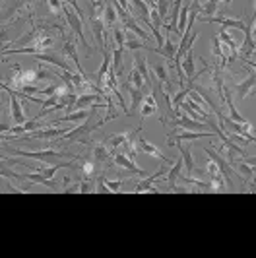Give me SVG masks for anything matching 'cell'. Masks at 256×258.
Returning a JSON list of instances; mask_svg holds the SVG:
<instances>
[{"instance_id":"e0dca14e","label":"cell","mask_w":256,"mask_h":258,"mask_svg":"<svg viewBox=\"0 0 256 258\" xmlns=\"http://www.w3.org/2000/svg\"><path fill=\"white\" fill-rule=\"evenodd\" d=\"M163 173H165V169L161 167V169H159L158 173H154V175H150V177H146V179L142 180V182H140L138 186L134 188V192H136V194H140V192H148V190H152V192H159V190H158V186H154V182H156V179H159V177H161Z\"/></svg>"},{"instance_id":"f546056e","label":"cell","mask_w":256,"mask_h":258,"mask_svg":"<svg viewBox=\"0 0 256 258\" xmlns=\"http://www.w3.org/2000/svg\"><path fill=\"white\" fill-rule=\"evenodd\" d=\"M188 97H190V99L194 101V103H198V105H200V107H202L204 111H208V113H212V111H210L212 107L208 105V101L204 99V95H202V93H198L196 89H190V91H188Z\"/></svg>"},{"instance_id":"d6986e66","label":"cell","mask_w":256,"mask_h":258,"mask_svg":"<svg viewBox=\"0 0 256 258\" xmlns=\"http://www.w3.org/2000/svg\"><path fill=\"white\" fill-rule=\"evenodd\" d=\"M117 20H120V16H118L115 4H113L111 0H105V14H103L105 25H107V27H115V25H117Z\"/></svg>"},{"instance_id":"f1b7e54d","label":"cell","mask_w":256,"mask_h":258,"mask_svg":"<svg viewBox=\"0 0 256 258\" xmlns=\"http://www.w3.org/2000/svg\"><path fill=\"white\" fill-rule=\"evenodd\" d=\"M219 0H208V2H204V4H200V14L198 16H214L217 12V4Z\"/></svg>"},{"instance_id":"74e56055","label":"cell","mask_w":256,"mask_h":258,"mask_svg":"<svg viewBox=\"0 0 256 258\" xmlns=\"http://www.w3.org/2000/svg\"><path fill=\"white\" fill-rule=\"evenodd\" d=\"M103 180H105V184L109 186L111 192H118L120 186H122V180H111V179H103Z\"/></svg>"},{"instance_id":"f35d334b","label":"cell","mask_w":256,"mask_h":258,"mask_svg":"<svg viewBox=\"0 0 256 258\" xmlns=\"http://www.w3.org/2000/svg\"><path fill=\"white\" fill-rule=\"evenodd\" d=\"M57 89H59V86H57V84H51V86H47L45 89H41V95H45V97L55 95V93H57Z\"/></svg>"},{"instance_id":"7c38bea8","label":"cell","mask_w":256,"mask_h":258,"mask_svg":"<svg viewBox=\"0 0 256 258\" xmlns=\"http://www.w3.org/2000/svg\"><path fill=\"white\" fill-rule=\"evenodd\" d=\"M178 152H180V158H182V163H184V167H182L184 175H186V177H192V175H194V169H196V167H194V158H192V148L178 144Z\"/></svg>"},{"instance_id":"83f0119b","label":"cell","mask_w":256,"mask_h":258,"mask_svg":"<svg viewBox=\"0 0 256 258\" xmlns=\"http://www.w3.org/2000/svg\"><path fill=\"white\" fill-rule=\"evenodd\" d=\"M93 158L97 159L99 163H107L109 158H111L109 148H107L105 144H95V146H93Z\"/></svg>"},{"instance_id":"4dcf8cb0","label":"cell","mask_w":256,"mask_h":258,"mask_svg":"<svg viewBox=\"0 0 256 258\" xmlns=\"http://www.w3.org/2000/svg\"><path fill=\"white\" fill-rule=\"evenodd\" d=\"M111 66L115 68L117 74L122 72V49L115 47V51H113V64H111Z\"/></svg>"},{"instance_id":"ab89813d","label":"cell","mask_w":256,"mask_h":258,"mask_svg":"<svg viewBox=\"0 0 256 258\" xmlns=\"http://www.w3.org/2000/svg\"><path fill=\"white\" fill-rule=\"evenodd\" d=\"M95 188H93V182L91 180H84V182H80V192H93Z\"/></svg>"},{"instance_id":"d590c367","label":"cell","mask_w":256,"mask_h":258,"mask_svg":"<svg viewBox=\"0 0 256 258\" xmlns=\"http://www.w3.org/2000/svg\"><path fill=\"white\" fill-rule=\"evenodd\" d=\"M206 173L210 175V177H216L221 173V169H219V165H217L214 159H208V163H206Z\"/></svg>"},{"instance_id":"ba28073f","label":"cell","mask_w":256,"mask_h":258,"mask_svg":"<svg viewBox=\"0 0 256 258\" xmlns=\"http://www.w3.org/2000/svg\"><path fill=\"white\" fill-rule=\"evenodd\" d=\"M62 55L64 57H68V59L74 60V64H76V70H78L80 74L84 76V78L89 80V76L84 72V68L80 66V57H78V49H76V43H74V37L72 39H64V43H62Z\"/></svg>"},{"instance_id":"6da1fadb","label":"cell","mask_w":256,"mask_h":258,"mask_svg":"<svg viewBox=\"0 0 256 258\" xmlns=\"http://www.w3.org/2000/svg\"><path fill=\"white\" fill-rule=\"evenodd\" d=\"M107 122V119H99L95 124H80L76 126L74 130H70V132H66L62 138H59L57 142L60 144H68V142H78V144H91V138H89V134L93 132V130H97L99 126H103Z\"/></svg>"},{"instance_id":"ac0fdd59","label":"cell","mask_w":256,"mask_h":258,"mask_svg":"<svg viewBox=\"0 0 256 258\" xmlns=\"http://www.w3.org/2000/svg\"><path fill=\"white\" fill-rule=\"evenodd\" d=\"M221 150L227 152V159H229V161H235L237 158H243V156H245V148H243V146H237L235 142H231L229 138L223 140Z\"/></svg>"},{"instance_id":"8992f818","label":"cell","mask_w":256,"mask_h":258,"mask_svg":"<svg viewBox=\"0 0 256 258\" xmlns=\"http://www.w3.org/2000/svg\"><path fill=\"white\" fill-rule=\"evenodd\" d=\"M255 89H256V72H251V74L247 76V80H243L241 84H237L235 97L239 101H245Z\"/></svg>"},{"instance_id":"5bb4252c","label":"cell","mask_w":256,"mask_h":258,"mask_svg":"<svg viewBox=\"0 0 256 258\" xmlns=\"http://www.w3.org/2000/svg\"><path fill=\"white\" fill-rule=\"evenodd\" d=\"M182 167H184L182 158H178L177 161L171 165V169H169V173H167V190H177V180L178 177H180Z\"/></svg>"},{"instance_id":"30bf717a","label":"cell","mask_w":256,"mask_h":258,"mask_svg":"<svg viewBox=\"0 0 256 258\" xmlns=\"http://www.w3.org/2000/svg\"><path fill=\"white\" fill-rule=\"evenodd\" d=\"M255 53H256V43L253 39V25H247L245 27V41H243V45L239 49V55H241V59H249Z\"/></svg>"},{"instance_id":"9a60e30c","label":"cell","mask_w":256,"mask_h":258,"mask_svg":"<svg viewBox=\"0 0 256 258\" xmlns=\"http://www.w3.org/2000/svg\"><path fill=\"white\" fill-rule=\"evenodd\" d=\"M173 35L175 33H171V31H167V35H165V49H156V53H159V55H163L167 60H175V57H177V49H178V45H175L173 43Z\"/></svg>"},{"instance_id":"277c9868","label":"cell","mask_w":256,"mask_h":258,"mask_svg":"<svg viewBox=\"0 0 256 258\" xmlns=\"http://www.w3.org/2000/svg\"><path fill=\"white\" fill-rule=\"evenodd\" d=\"M177 115L178 117L175 119L173 126H180V128H184V130H194V132H214V130H210L212 120H210V122H202V120L192 119V117H188L182 109H178Z\"/></svg>"},{"instance_id":"d6a6232c","label":"cell","mask_w":256,"mask_h":258,"mask_svg":"<svg viewBox=\"0 0 256 258\" xmlns=\"http://www.w3.org/2000/svg\"><path fill=\"white\" fill-rule=\"evenodd\" d=\"M150 21H152V23H154L158 29L161 27V25H163V18H161V14H159V8L156 6V4L150 8Z\"/></svg>"},{"instance_id":"4fadbf2b","label":"cell","mask_w":256,"mask_h":258,"mask_svg":"<svg viewBox=\"0 0 256 258\" xmlns=\"http://www.w3.org/2000/svg\"><path fill=\"white\" fill-rule=\"evenodd\" d=\"M89 25H91V31H93V37L97 41L99 49L103 51L107 47L105 45V29H107L105 21H103V18H89Z\"/></svg>"},{"instance_id":"44dd1931","label":"cell","mask_w":256,"mask_h":258,"mask_svg":"<svg viewBox=\"0 0 256 258\" xmlns=\"http://www.w3.org/2000/svg\"><path fill=\"white\" fill-rule=\"evenodd\" d=\"M140 111H142V117H144V119L150 117V115H156V113H158V99H156L154 95H144Z\"/></svg>"},{"instance_id":"ffe728a7","label":"cell","mask_w":256,"mask_h":258,"mask_svg":"<svg viewBox=\"0 0 256 258\" xmlns=\"http://www.w3.org/2000/svg\"><path fill=\"white\" fill-rule=\"evenodd\" d=\"M35 2H39V0H12V6H10V10H4L2 23H6V21H8V18H10L12 14L20 12V10H23L25 6H31V4H35Z\"/></svg>"},{"instance_id":"603a6c76","label":"cell","mask_w":256,"mask_h":258,"mask_svg":"<svg viewBox=\"0 0 256 258\" xmlns=\"http://www.w3.org/2000/svg\"><path fill=\"white\" fill-rule=\"evenodd\" d=\"M134 62H136V68L142 72V76H144V80H146V84L152 87V74H150V70H148L146 57H144V55H136V57H134Z\"/></svg>"},{"instance_id":"836d02e7","label":"cell","mask_w":256,"mask_h":258,"mask_svg":"<svg viewBox=\"0 0 256 258\" xmlns=\"http://www.w3.org/2000/svg\"><path fill=\"white\" fill-rule=\"evenodd\" d=\"M47 6H49V10H51L53 14L62 16V10H64V2H62V0H47Z\"/></svg>"},{"instance_id":"4316f807","label":"cell","mask_w":256,"mask_h":258,"mask_svg":"<svg viewBox=\"0 0 256 258\" xmlns=\"http://www.w3.org/2000/svg\"><path fill=\"white\" fill-rule=\"evenodd\" d=\"M231 163H233L237 169H239L241 177H243L245 180H251V179H253V175H255V169H253V167H251L249 163H245V161H237V159H235V161H231Z\"/></svg>"},{"instance_id":"d4e9b609","label":"cell","mask_w":256,"mask_h":258,"mask_svg":"<svg viewBox=\"0 0 256 258\" xmlns=\"http://www.w3.org/2000/svg\"><path fill=\"white\" fill-rule=\"evenodd\" d=\"M126 82H128L132 87H136V89H142V87L146 86V80H144L142 72H140L136 66H134V68H132V72L128 74V80H126Z\"/></svg>"},{"instance_id":"9c48e42d","label":"cell","mask_w":256,"mask_h":258,"mask_svg":"<svg viewBox=\"0 0 256 258\" xmlns=\"http://www.w3.org/2000/svg\"><path fill=\"white\" fill-rule=\"evenodd\" d=\"M198 20L216 21V23L223 25V27H229V29H243V31H245V27H247V23L243 20H239V18H227V16H221V18H214V16H198Z\"/></svg>"},{"instance_id":"484cf974","label":"cell","mask_w":256,"mask_h":258,"mask_svg":"<svg viewBox=\"0 0 256 258\" xmlns=\"http://www.w3.org/2000/svg\"><path fill=\"white\" fill-rule=\"evenodd\" d=\"M128 136H130V132H120V134H113V136H109V138L105 140V144H107L109 148L117 150L118 146H124V142L128 140Z\"/></svg>"},{"instance_id":"7402d4cb","label":"cell","mask_w":256,"mask_h":258,"mask_svg":"<svg viewBox=\"0 0 256 258\" xmlns=\"http://www.w3.org/2000/svg\"><path fill=\"white\" fill-rule=\"evenodd\" d=\"M154 72H156V76H158L159 82H163L165 86H163V89H167L169 93H171V82H169V72H167V64L165 62H158L156 64V68H154ZM173 95V93H171Z\"/></svg>"},{"instance_id":"7a4b0ae2","label":"cell","mask_w":256,"mask_h":258,"mask_svg":"<svg viewBox=\"0 0 256 258\" xmlns=\"http://www.w3.org/2000/svg\"><path fill=\"white\" fill-rule=\"evenodd\" d=\"M10 156H20V158H29V159H37V161H47V159H62V158H74L78 159L80 156L74 154H64L59 150H53V148H45L41 152H25V150H16V148H10Z\"/></svg>"},{"instance_id":"3957f363","label":"cell","mask_w":256,"mask_h":258,"mask_svg":"<svg viewBox=\"0 0 256 258\" xmlns=\"http://www.w3.org/2000/svg\"><path fill=\"white\" fill-rule=\"evenodd\" d=\"M62 16H64V20L68 23V27L74 31V35L78 37L82 43H84V47L85 49H89V45H87V39L84 37V20L80 18V14L72 8V6H68V4H64V10H62Z\"/></svg>"},{"instance_id":"1f68e13d","label":"cell","mask_w":256,"mask_h":258,"mask_svg":"<svg viewBox=\"0 0 256 258\" xmlns=\"http://www.w3.org/2000/svg\"><path fill=\"white\" fill-rule=\"evenodd\" d=\"M217 35H219V39H221V43H223V45L231 47L233 51H237V53H239V49H237V43L233 41V37L227 33V29H221V31H217Z\"/></svg>"},{"instance_id":"52a82bcc","label":"cell","mask_w":256,"mask_h":258,"mask_svg":"<svg viewBox=\"0 0 256 258\" xmlns=\"http://www.w3.org/2000/svg\"><path fill=\"white\" fill-rule=\"evenodd\" d=\"M216 132H194V130H180L178 134L169 136V144L173 146L175 142H188V140H202V138H216Z\"/></svg>"},{"instance_id":"60d3db41","label":"cell","mask_w":256,"mask_h":258,"mask_svg":"<svg viewBox=\"0 0 256 258\" xmlns=\"http://www.w3.org/2000/svg\"><path fill=\"white\" fill-rule=\"evenodd\" d=\"M64 192H80V184H72V186L64 188Z\"/></svg>"},{"instance_id":"8fae6325","label":"cell","mask_w":256,"mask_h":258,"mask_svg":"<svg viewBox=\"0 0 256 258\" xmlns=\"http://www.w3.org/2000/svg\"><path fill=\"white\" fill-rule=\"evenodd\" d=\"M138 146H140V152H142V154H146V156H150V158H158V159H161V161H165V163H169V159L165 158V154L159 150L154 142L138 138Z\"/></svg>"},{"instance_id":"b9f144b4","label":"cell","mask_w":256,"mask_h":258,"mask_svg":"<svg viewBox=\"0 0 256 258\" xmlns=\"http://www.w3.org/2000/svg\"><path fill=\"white\" fill-rule=\"evenodd\" d=\"M221 2H223V4H225V6H229V4H231V2H233V0H221Z\"/></svg>"},{"instance_id":"8d00e7d4","label":"cell","mask_w":256,"mask_h":258,"mask_svg":"<svg viewBox=\"0 0 256 258\" xmlns=\"http://www.w3.org/2000/svg\"><path fill=\"white\" fill-rule=\"evenodd\" d=\"M93 171H95L93 161H84V163H82V173H84L85 177H91V175H93Z\"/></svg>"},{"instance_id":"5b68a950","label":"cell","mask_w":256,"mask_h":258,"mask_svg":"<svg viewBox=\"0 0 256 258\" xmlns=\"http://www.w3.org/2000/svg\"><path fill=\"white\" fill-rule=\"evenodd\" d=\"M113 163L118 165V167H122V169H126V171H130V173H134V175H138V177H150L144 169H140L138 165H136V161L134 159H130L128 156H124V154H115L113 156Z\"/></svg>"},{"instance_id":"cb8c5ba5","label":"cell","mask_w":256,"mask_h":258,"mask_svg":"<svg viewBox=\"0 0 256 258\" xmlns=\"http://www.w3.org/2000/svg\"><path fill=\"white\" fill-rule=\"evenodd\" d=\"M144 43H146V41H142L138 35H134L132 31H128V29H126V45H124V49L138 51V49H144Z\"/></svg>"},{"instance_id":"e575fe53","label":"cell","mask_w":256,"mask_h":258,"mask_svg":"<svg viewBox=\"0 0 256 258\" xmlns=\"http://www.w3.org/2000/svg\"><path fill=\"white\" fill-rule=\"evenodd\" d=\"M212 51H214V55H216L217 59L223 57V43L219 39V35H214V37H212Z\"/></svg>"},{"instance_id":"2e32d148","label":"cell","mask_w":256,"mask_h":258,"mask_svg":"<svg viewBox=\"0 0 256 258\" xmlns=\"http://www.w3.org/2000/svg\"><path fill=\"white\" fill-rule=\"evenodd\" d=\"M53 45H55V37H53L51 33H47V31H41L39 35L35 37V41L31 43V47H35L39 53H47V51H51Z\"/></svg>"}]
</instances>
